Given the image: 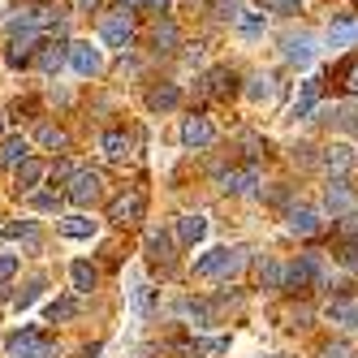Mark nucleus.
I'll return each instance as SVG.
<instances>
[{
  "label": "nucleus",
  "mask_w": 358,
  "mask_h": 358,
  "mask_svg": "<svg viewBox=\"0 0 358 358\" xmlns=\"http://www.w3.org/2000/svg\"><path fill=\"white\" fill-rule=\"evenodd\" d=\"M35 5H48V0H35Z\"/></svg>",
  "instance_id": "48"
},
{
  "label": "nucleus",
  "mask_w": 358,
  "mask_h": 358,
  "mask_svg": "<svg viewBox=\"0 0 358 358\" xmlns=\"http://www.w3.org/2000/svg\"><path fill=\"white\" fill-rule=\"evenodd\" d=\"M39 143H43L48 151H65V147H69V134L57 130V125H39Z\"/></svg>",
  "instance_id": "29"
},
{
  "label": "nucleus",
  "mask_w": 358,
  "mask_h": 358,
  "mask_svg": "<svg viewBox=\"0 0 358 358\" xmlns=\"http://www.w3.org/2000/svg\"><path fill=\"white\" fill-rule=\"evenodd\" d=\"M324 212L332 216H350L354 212V186L345 182V177H332L328 190H324Z\"/></svg>",
  "instance_id": "6"
},
{
  "label": "nucleus",
  "mask_w": 358,
  "mask_h": 358,
  "mask_svg": "<svg viewBox=\"0 0 358 358\" xmlns=\"http://www.w3.org/2000/svg\"><path fill=\"white\" fill-rule=\"evenodd\" d=\"M151 39H156V48H160V52H173V48H177V27H173V22H160Z\"/></svg>",
  "instance_id": "32"
},
{
  "label": "nucleus",
  "mask_w": 358,
  "mask_h": 358,
  "mask_svg": "<svg viewBox=\"0 0 358 358\" xmlns=\"http://www.w3.org/2000/svg\"><path fill=\"white\" fill-rule=\"evenodd\" d=\"M255 186H259V169H255V164H242V169L220 173V190L224 194H250Z\"/></svg>",
  "instance_id": "7"
},
{
  "label": "nucleus",
  "mask_w": 358,
  "mask_h": 358,
  "mask_svg": "<svg viewBox=\"0 0 358 358\" xmlns=\"http://www.w3.org/2000/svg\"><path fill=\"white\" fill-rule=\"evenodd\" d=\"M182 143L194 147V151L212 147V143H216V125H212L208 117H186V125H182Z\"/></svg>",
  "instance_id": "8"
},
{
  "label": "nucleus",
  "mask_w": 358,
  "mask_h": 358,
  "mask_svg": "<svg viewBox=\"0 0 358 358\" xmlns=\"http://www.w3.org/2000/svg\"><path fill=\"white\" fill-rule=\"evenodd\" d=\"M328 39H332V48H350V43H358V17H337L328 27Z\"/></svg>",
  "instance_id": "20"
},
{
  "label": "nucleus",
  "mask_w": 358,
  "mask_h": 358,
  "mask_svg": "<svg viewBox=\"0 0 358 358\" xmlns=\"http://www.w3.org/2000/svg\"><path fill=\"white\" fill-rule=\"evenodd\" d=\"M99 147H104L108 160H125V156H130V134H125V130H108L104 138H99Z\"/></svg>",
  "instance_id": "22"
},
{
  "label": "nucleus",
  "mask_w": 358,
  "mask_h": 358,
  "mask_svg": "<svg viewBox=\"0 0 358 358\" xmlns=\"http://www.w3.org/2000/svg\"><path fill=\"white\" fill-rule=\"evenodd\" d=\"M177 99H182V91H177L173 83H164V87H151V91H147V104L156 108V113H169V108H177Z\"/></svg>",
  "instance_id": "21"
},
{
  "label": "nucleus",
  "mask_w": 358,
  "mask_h": 358,
  "mask_svg": "<svg viewBox=\"0 0 358 358\" xmlns=\"http://www.w3.org/2000/svg\"><path fill=\"white\" fill-rule=\"evenodd\" d=\"M320 83H324V78H306V83H302V95L294 99V121H302V117L315 113V104H320Z\"/></svg>",
  "instance_id": "16"
},
{
  "label": "nucleus",
  "mask_w": 358,
  "mask_h": 358,
  "mask_svg": "<svg viewBox=\"0 0 358 358\" xmlns=\"http://www.w3.org/2000/svg\"><path fill=\"white\" fill-rule=\"evenodd\" d=\"M73 173H78V169H73V164H65V160H61V164L52 169V182H73Z\"/></svg>",
  "instance_id": "42"
},
{
  "label": "nucleus",
  "mask_w": 358,
  "mask_h": 358,
  "mask_svg": "<svg viewBox=\"0 0 358 358\" xmlns=\"http://www.w3.org/2000/svg\"><path fill=\"white\" fill-rule=\"evenodd\" d=\"M99 186H104V177H99V169H78L65 194H69V203H78V208H87V203H95V199H99Z\"/></svg>",
  "instance_id": "5"
},
{
  "label": "nucleus",
  "mask_w": 358,
  "mask_h": 358,
  "mask_svg": "<svg viewBox=\"0 0 358 358\" xmlns=\"http://www.w3.org/2000/svg\"><path fill=\"white\" fill-rule=\"evenodd\" d=\"M246 264V250L242 246H216V250H208L203 259L194 264V276H234L238 268Z\"/></svg>",
  "instance_id": "1"
},
{
  "label": "nucleus",
  "mask_w": 358,
  "mask_h": 358,
  "mask_svg": "<svg viewBox=\"0 0 358 358\" xmlns=\"http://www.w3.org/2000/svg\"><path fill=\"white\" fill-rule=\"evenodd\" d=\"M169 250H173V242H169L164 234H147V255H151L156 264H169V259H173Z\"/></svg>",
  "instance_id": "28"
},
{
  "label": "nucleus",
  "mask_w": 358,
  "mask_h": 358,
  "mask_svg": "<svg viewBox=\"0 0 358 358\" xmlns=\"http://www.w3.org/2000/svg\"><path fill=\"white\" fill-rule=\"evenodd\" d=\"M285 61L294 65V69H306L315 61V39L311 35H289L285 39Z\"/></svg>",
  "instance_id": "12"
},
{
  "label": "nucleus",
  "mask_w": 358,
  "mask_h": 358,
  "mask_svg": "<svg viewBox=\"0 0 358 358\" xmlns=\"http://www.w3.org/2000/svg\"><path fill=\"white\" fill-rule=\"evenodd\" d=\"M27 203L35 212H57L61 208V194H52V190H35V194H27Z\"/></svg>",
  "instance_id": "31"
},
{
  "label": "nucleus",
  "mask_w": 358,
  "mask_h": 358,
  "mask_svg": "<svg viewBox=\"0 0 358 358\" xmlns=\"http://www.w3.org/2000/svg\"><path fill=\"white\" fill-rule=\"evenodd\" d=\"M31 160V143L27 138H22V134H9L5 143H0V164H27Z\"/></svg>",
  "instance_id": "15"
},
{
  "label": "nucleus",
  "mask_w": 358,
  "mask_h": 358,
  "mask_svg": "<svg viewBox=\"0 0 358 358\" xmlns=\"http://www.w3.org/2000/svg\"><path fill=\"white\" fill-rule=\"evenodd\" d=\"M117 5H121V9H130V13H134V9H143V0H117Z\"/></svg>",
  "instance_id": "47"
},
{
  "label": "nucleus",
  "mask_w": 358,
  "mask_h": 358,
  "mask_svg": "<svg viewBox=\"0 0 358 358\" xmlns=\"http://www.w3.org/2000/svg\"><path fill=\"white\" fill-rule=\"evenodd\" d=\"M99 39H104L108 48H130V39H134V17H130V9L108 13L104 22H99Z\"/></svg>",
  "instance_id": "4"
},
{
  "label": "nucleus",
  "mask_w": 358,
  "mask_h": 358,
  "mask_svg": "<svg viewBox=\"0 0 358 358\" xmlns=\"http://www.w3.org/2000/svg\"><path fill=\"white\" fill-rule=\"evenodd\" d=\"M199 91L203 95H229V91H234V73H229V69H212Z\"/></svg>",
  "instance_id": "24"
},
{
  "label": "nucleus",
  "mask_w": 358,
  "mask_h": 358,
  "mask_svg": "<svg viewBox=\"0 0 358 358\" xmlns=\"http://www.w3.org/2000/svg\"><path fill=\"white\" fill-rule=\"evenodd\" d=\"M43 315H48V324H57V320H73V315H78V302H73V298H57Z\"/></svg>",
  "instance_id": "30"
},
{
  "label": "nucleus",
  "mask_w": 358,
  "mask_h": 358,
  "mask_svg": "<svg viewBox=\"0 0 358 358\" xmlns=\"http://www.w3.org/2000/svg\"><path fill=\"white\" fill-rule=\"evenodd\" d=\"M320 276H324L320 255H298V264L285 268V289L289 294H306L311 285H320Z\"/></svg>",
  "instance_id": "2"
},
{
  "label": "nucleus",
  "mask_w": 358,
  "mask_h": 358,
  "mask_svg": "<svg viewBox=\"0 0 358 358\" xmlns=\"http://www.w3.org/2000/svg\"><path fill=\"white\" fill-rule=\"evenodd\" d=\"M13 272H17V255H9V250H5V255H0V280H9Z\"/></svg>",
  "instance_id": "41"
},
{
  "label": "nucleus",
  "mask_w": 358,
  "mask_h": 358,
  "mask_svg": "<svg viewBox=\"0 0 358 358\" xmlns=\"http://www.w3.org/2000/svg\"><path fill=\"white\" fill-rule=\"evenodd\" d=\"M324 315L332 324H341V328H358V298H332Z\"/></svg>",
  "instance_id": "13"
},
{
  "label": "nucleus",
  "mask_w": 358,
  "mask_h": 358,
  "mask_svg": "<svg viewBox=\"0 0 358 358\" xmlns=\"http://www.w3.org/2000/svg\"><path fill=\"white\" fill-rule=\"evenodd\" d=\"M324 169H328L332 177H350V173L358 169V156H354V147H345V143H332V147L324 151Z\"/></svg>",
  "instance_id": "11"
},
{
  "label": "nucleus",
  "mask_w": 358,
  "mask_h": 358,
  "mask_svg": "<svg viewBox=\"0 0 358 358\" xmlns=\"http://www.w3.org/2000/svg\"><path fill=\"white\" fill-rule=\"evenodd\" d=\"M320 358H354V345H345V341H337V345H324V354Z\"/></svg>",
  "instance_id": "40"
},
{
  "label": "nucleus",
  "mask_w": 358,
  "mask_h": 358,
  "mask_svg": "<svg viewBox=\"0 0 358 358\" xmlns=\"http://www.w3.org/2000/svg\"><path fill=\"white\" fill-rule=\"evenodd\" d=\"M134 311H138V315L151 311V285H134Z\"/></svg>",
  "instance_id": "39"
},
{
  "label": "nucleus",
  "mask_w": 358,
  "mask_h": 358,
  "mask_svg": "<svg viewBox=\"0 0 358 358\" xmlns=\"http://www.w3.org/2000/svg\"><path fill=\"white\" fill-rule=\"evenodd\" d=\"M5 61L13 65V69H22V65H31V43H9V52H5Z\"/></svg>",
  "instance_id": "35"
},
{
  "label": "nucleus",
  "mask_w": 358,
  "mask_h": 358,
  "mask_svg": "<svg viewBox=\"0 0 358 358\" xmlns=\"http://www.w3.org/2000/svg\"><path fill=\"white\" fill-rule=\"evenodd\" d=\"M259 5H264L268 13H280V17H294V13L302 9V0H259Z\"/></svg>",
  "instance_id": "36"
},
{
  "label": "nucleus",
  "mask_w": 358,
  "mask_h": 358,
  "mask_svg": "<svg viewBox=\"0 0 358 358\" xmlns=\"http://www.w3.org/2000/svg\"><path fill=\"white\" fill-rule=\"evenodd\" d=\"M320 212H311V208H294L289 212V234H298V238H315L320 234Z\"/></svg>",
  "instance_id": "14"
},
{
  "label": "nucleus",
  "mask_w": 358,
  "mask_h": 358,
  "mask_svg": "<svg viewBox=\"0 0 358 358\" xmlns=\"http://www.w3.org/2000/svg\"><path fill=\"white\" fill-rule=\"evenodd\" d=\"M5 350H9V358H57V345H52V341H43L35 328L13 332V337L5 341Z\"/></svg>",
  "instance_id": "3"
},
{
  "label": "nucleus",
  "mask_w": 358,
  "mask_h": 358,
  "mask_svg": "<svg viewBox=\"0 0 358 358\" xmlns=\"http://www.w3.org/2000/svg\"><path fill=\"white\" fill-rule=\"evenodd\" d=\"M69 276H73V294H91V289H95V280H99V272H95L87 259L73 264V268H69Z\"/></svg>",
  "instance_id": "23"
},
{
  "label": "nucleus",
  "mask_w": 358,
  "mask_h": 358,
  "mask_svg": "<svg viewBox=\"0 0 358 358\" xmlns=\"http://www.w3.org/2000/svg\"><path fill=\"white\" fill-rule=\"evenodd\" d=\"M246 95L255 99V104H264V99H272V95H276V78H272V73H255L250 87H246Z\"/></svg>",
  "instance_id": "26"
},
{
  "label": "nucleus",
  "mask_w": 358,
  "mask_h": 358,
  "mask_svg": "<svg viewBox=\"0 0 358 358\" xmlns=\"http://www.w3.org/2000/svg\"><path fill=\"white\" fill-rule=\"evenodd\" d=\"M39 289H43V280H31V285H27V289H22L17 298H13V306H17V311H27V306H31V302L39 298Z\"/></svg>",
  "instance_id": "37"
},
{
  "label": "nucleus",
  "mask_w": 358,
  "mask_h": 358,
  "mask_svg": "<svg viewBox=\"0 0 358 358\" xmlns=\"http://www.w3.org/2000/svg\"><path fill=\"white\" fill-rule=\"evenodd\" d=\"M5 234H9V238H22V242H35V238H39L31 220H22V224H9V229H5Z\"/></svg>",
  "instance_id": "38"
},
{
  "label": "nucleus",
  "mask_w": 358,
  "mask_h": 358,
  "mask_svg": "<svg viewBox=\"0 0 358 358\" xmlns=\"http://www.w3.org/2000/svg\"><path fill=\"white\" fill-rule=\"evenodd\" d=\"M48 177V169H43V160H27V164H17V190H27V194H35V186Z\"/></svg>",
  "instance_id": "19"
},
{
  "label": "nucleus",
  "mask_w": 358,
  "mask_h": 358,
  "mask_svg": "<svg viewBox=\"0 0 358 358\" xmlns=\"http://www.w3.org/2000/svg\"><path fill=\"white\" fill-rule=\"evenodd\" d=\"M345 91H350V95H358V61L345 69Z\"/></svg>",
  "instance_id": "43"
},
{
  "label": "nucleus",
  "mask_w": 358,
  "mask_h": 358,
  "mask_svg": "<svg viewBox=\"0 0 358 358\" xmlns=\"http://www.w3.org/2000/svg\"><path fill=\"white\" fill-rule=\"evenodd\" d=\"M61 234H65V238H91V234H95V220L83 216V212H73V216L61 220Z\"/></svg>",
  "instance_id": "25"
},
{
  "label": "nucleus",
  "mask_w": 358,
  "mask_h": 358,
  "mask_svg": "<svg viewBox=\"0 0 358 358\" xmlns=\"http://www.w3.org/2000/svg\"><path fill=\"white\" fill-rule=\"evenodd\" d=\"M203 238H208V216H182V220H177V242L194 246Z\"/></svg>",
  "instance_id": "18"
},
{
  "label": "nucleus",
  "mask_w": 358,
  "mask_h": 358,
  "mask_svg": "<svg viewBox=\"0 0 358 358\" xmlns=\"http://www.w3.org/2000/svg\"><path fill=\"white\" fill-rule=\"evenodd\" d=\"M65 57H69V43L52 39V43H43V48H39V57H35V61H39L43 73H57V69L65 65Z\"/></svg>",
  "instance_id": "17"
},
{
  "label": "nucleus",
  "mask_w": 358,
  "mask_h": 358,
  "mask_svg": "<svg viewBox=\"0 0 358 358\" xmlns=\"http://www.w3.org/2000/svg\"><path fill=\"white\" fill-rule=\"evenodd\" d=\"M69 65L83 73V78H95L99 69H104V57H99V48L91 43H69Z\"/></svg>",
  "instance_id": "10"
},
{
  "label": "nucleus",
  "mask_w": 358,
  "mask_h": 358,
  "mask_svg": "<svg viewBox=\"0 0 358 358\" xmlns=\"http://www.w3.org/2000/svg\"><path fill=\"white\" fill-rule=\"evenodd\" d=\"M108 220H113V224H138V220H143V194H138V190H130V194L113 199Z\"/></svg>",
  "instance_id": "9"
},
{
  "label": "nucleus",
  "mask_w": 358,
  "mask_h": 358,
  "mask_svg": "<svg viewBox=\"0 0 358 358\" xmlns=\"http://www.w3.org/2000/svg\"><path fill=\"white\" fill-rule=\"evenodd\" d=\"M238 31H242L246 39L264 35V13H242V17H238Z\"/></svg>",
  "instance_id": "33"
},
{
  "label": "nucleus",
  "mask_w": 358,
  "mask_h": 358,
  "mask_svg": "<svg viewBox=\"0 0 358 358\" xmlns=\"http://www.w3.org/2000/svg\"><path fill=\"white\" fill-rule=\"evenodd\" d=\"M341 125H345V130H354V134H358V113H341Z\"/></svg>",
  "instance_id": "46"
},
{
  "label": "nucleus",
  "mask_w": 358,
  "mask_h": 358,
  "mask_svg": "<svg viewBox=\"0 0 358 358\" xmlns=\"http://www.w3.org/2000/svg\"><path fill=\"white\" fill-rule=\"evenodd\" d=\"M164 5H169V0H143V9H147V13H164Z\"/></svg>",
  "instance_id": "45"
},
{
  "label": "nucleus",
  "mask_w": 358,
  "mask_h": 358,
  "mask_svg": "<svg viewBox=\"0 0 358 358\" xmlns=\"http://www.w3.org/2000/svg\"><path fill=\"white\" fill-rule=\"evenodd\" d=\"M182 315H186V320H194V324H212V320H216V306H212V302H194V298H190V302H182Z\"/></svg>",
  "instance_id": "27"
},
{
  "label": "nucleus",
  "mask_w": 358,
  "mask_h": 358,
  "mask_svg": "<svg viewBox=\"0 0 358 358\" xmlns=\"http://www.w3.org/2000/svg\"><path fill=\"white\" fill-rule=\"evenodd\" d=\"M337 234H341V242H345V246H358V212L341 216V224H337Z\"/></svg>",
  "instance_id": "34"
},
{
  "label": "nucleus",
  "mask_w": 358,
  "mask_h": 358,
  "mask_svg": "<svg viewBox=\"0 0 358 358\" xmlns=\"http://www.w3.org/2000/svg\"><path fill=\"white\" fill-rule=\"evenodd\" d=\"M341 259H345V268H350V272H358V246H345Z\"/></svg>",
  "instance_id": "44"
}]
</instances>
